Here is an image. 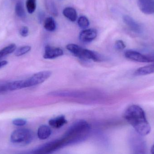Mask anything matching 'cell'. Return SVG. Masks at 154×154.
<instances>
[{
  "mask_svg": "<svg viewBox=\"0 0 154 154\" xmlns=\"http://www.w3.org/2000/svg\"><path fill=\"white\" fill-rule=\"evenodd\" d=\"M64 51L59 48L47 46L45 47L43 58L46 59H53L63 56Z\"/></svg>",
  "mask_w": 154,
  "mask_h": 154,
  "instance_id": "8",
  "label": "cell"
},
{
  "mask_svg": "<svg viewBox=\"0 0 154 154\" xmlns=\"http://www.w3.org/2000/svg\"><path fill=\"white\" fill-rule=\"evenodd\" d=\"M16 46L15 44H11L0 50V60L7 55L11 54L16 50Z\"/></svg>",
  "mask_w": 154,
  "mask_h": 154,
  "instance_id": "17",
  "label": "cell"
},
{
  "mask_svg": "<svg viewBox=\"0 0 154 154\" xmlns=\"http://www.w3.org/2000/svg\"><path fill=\"white\" fill-rule=\"evenodd\" d=\"M8 61H6V60H3V61H0V69L5 66L8 64Z\"/></svg>",
  "mask_w": 154,
  "mask_h": 154,
  "instance_id": "26",
  "label": "cell"
},
{
  "mask_svg": "<svg viewBox=\"0 0 154 154\" xmlns=\"http://www.w3.org/2000/svg\"><path fill=\"white\" fill-rule=\"evenodd\" d=\"M34 138L33 132L27 128H19L13 131L11 136L12 143L18 146H25L30 143Z\"/></svg>",
  "mask_w": 154,
  "mask_h": 154,
  "instance_id": "4",
  "label": "cell"
},
{
  "mask_svg": "<svg viewBox=\"0 0 154 154\" xmlns=\"http://www.w3.org/2000/svg\"><path fill=\"white\" fill-rule=\"evenodd\" d=\"M151 153L154 154V144L153 146H152V149H151Z\"/></svg>",
  "mask_w": 154,
  "mask_h": 154,
  "instance_id": "27",
  "label": "cell"
},
{
  "mask_svg": "<svg viewBox=\"0 0 154 154\" xmlns=\"http://www.w3.org/2000/svg\"><path fill=\"white\" fill-rule=\"evenodd\" d=\"M137 4L143 13L148 14L154 13V0H138Z\"/></svg>",
  "mask_w": 154,
  "mask_h": 154,
  "instance_id": "10",
  "label": "cell"
},
{
  "mask_svg": "<svg viewBox=\"0 0 154 154\" xmlns=\"http://www.w3.org/2000/svg\"><path fill=\"white\" fill-rule=\"evenodd\" d=\"M64 146V143L60 138L48 142L27 154H51Z\"/></svg>",
  "mask_w": 154,
  "mask_h": 154,
  "instance_id": "5",
  "label": "cell"
},
{
  "mask_svg": "<svg viewBox=\"0 0 154 154\" xmlns=\"http://www.w3.org/2000/svg\"><path fill=\"white\" fill-rule=\"evenodd\" d=\"M124 118L134 128L135 131L142 136L147 135L151 131V127L143 109L137 105L128 107L124 113Z\"/></svg>",
  "mask_w": 154,
  "mask_h": 154,
  "instance_id": "1",
  "label": "cell"
},
{
  "mask_svg": "<svg viewBox=\"0 0 154 154\" xmlns=\"http://www.w3.org/2000/svg\"><path fill=\"white\" fill-rule=\"evenodd\" d=\"M44 27L48 31H55L56 29V24L54 19L51 17L46 18L44 21Z\"/></svg>",
  "mask_w": 154,
  "mask_h": 154,
  "instance_id": "18",
  "label": "cell"
},
{
  "mask_svg": "<svg viewBox=\"0 0 154 154\" xmlns=\"http://www.w3.org/2000/svg\"><path fill=\"white\" fill-rule=\"evenodd\" d=\"M52 73L50 71H43L38 72L25 80H23V87L29 88L43 83L50 78Z\"/></svg>",
  "mask_w": 154,
  "mask_h": 154,
  "instance_id": "6",
  "label": "cell"
},
{
  "mask_svg": "<svg viewBox=\"0 0 154 154\" xmlns=\"http://www.w3.org/2000/svg\"><path fill=\"white\" fill-rule=\"evenodd\" d=\"M31 49V47L29 46H23L16 49L14 51V55L16 57H20L28 53Z\"/></svg>",
  "mask_w": 154,
  "mask_h": 154,
  "instance_id": "20",
  "label": "cell"
},
{
  "mask_svg": "<svg viewBox=\"0 0 154 154\" xmlns=\"http://www.w3.org/2000/svg\"><path fill=\"white\" fill-rule=\"evenodd\" d=\"M51 134V129L48 126L42 125L38 129V136L41 140H45L48 138Z\"/></svg>",
  "mask_w": 154,
  "mask_h": 154,
  "instance_id": "14",
  "label": "cell"
},
{
  "mask_svg": "<svg viewBox=\"0 0 154 154\" xmlns=\"http://www.w3.org/2000/svg\"><path fill=\"white\" fill-rule=\"evenodd\" d=\"M29 33V30L28 27L26 26H23L20 29V33L21 36L23 37H26L28 36Z\"/></svg>",
  "mask_w": 154,
  "mask_h": 154,
  "instance_id": "25",
  "label": "cell"
},
{
  "mask_svg": "<svg viewBox=\"0 0 154 154\" xmlns=\"http://www.w3.org/2000/svg\"><path fill=\"white\" fill-rule=\"evenodd\" d=\"M67 123V121L65 116L63 115L51 119L49 121V124L50 125L56 128H60Z\"/></svg>",
  "mask_w": 154,
  "mask_h": 154,
  "instance_id": "13",
  "label": "cell"
},
{
  "mask_svg": "<svg viewBox=\"0 0 154 154\" xmlns=\"http://www.w3.org/2000/svg\"><path fill=\"white\" fill-rule=\"evenodd\" d=\"M125 57L128 59L136 62L142 63L154 62V57L143 55L137 51L133 50L127 51L125 52Z\"/></svg>",
  "mask_w": 154,
  "mask_h": 154,
  "instance_id": "7",
  "label": "cell"
},
{
  "mask_svg": "<svg viewBox=\"0 0 154 154\" xmlns=\"http://www.w3.org/2000/svg\"><path fill=\"white\" fill-rule=\"evenodd\" d=\"M115 47L118 50L122 51L126 48V45L123 41H117L115 43Z\"/></svg>",
  "mask_w": 154,
  "mask_h": 154,
  "instance_id": "24",
  "label": "cell"
},
{
  "mask_svg": "<svg viewBox=\"0 0 154 154\" xmlns=\"http://www.w3.org/2000/svg\"><path fill=\"white\" fill-rule=\"evenodd\" d=\"M15 11L18 17L21 18H24L25 17L26 14H25V10L23 8L22 2L21 1H19L16 3L15 7Z\"/></svg>",
  "mask_w": 154,
  "mask_h": 154,
  "instance_id": "19",
  "label": "cell"
},
{
  "mask_svg": "<svg viewBox=\"0 0 154 154\" xmlns=\"http://www.w3.org/2000/svg\"><path fill=\"white\" fill-rule=\"evenodd\" d=\"M78 23L79 26L82 29H86L89 25L90 23L88 19L86 16H82L78 19Z\"/></svg>",
  "mask_w": 154,
  "mask_h": 154,
  "instance_id": "22",
  "label": "cell"
},
{
  "mask_svg": "<svg viewBox=\"0 0 154 154\" xmlns=\"http://www.w3.org/2000/svg\"><path fill=\"white\" fill-rule=\"evenodd\" d=\"M23 88V80L9 82L0 87V92L13 91Z\"/></svg>",
  "mask_w": 154,
  "mask_h": 154,
  "instance_id": "11",
  "label": "cell"
},
{
  "mask_svg": "<svg viewBox=\"0 0 154 154\" xmlns=\"http://www.w3.org/2000/svg\"><path fill=\"white\" fill-rule=\"evenodd\" d=\"M123 19L125 23L134 32L138 33L142 32V29L140 25L132 17L125 15L123 16Z\"/></svg>",
  "mask_w": 154,
  "mask_h": 154,
  "instance_id": "12",
  "label": "cell"
},
{
  "mask_svg": "<svg viewBox=\"0 0 154 154\" xmlns=\"http://www.w3.org/2000/svg\"><path fill=\"white\" fill-rule=\"evenodd\" d=\"M13 124L17 126H23L27 124V121L23 119H16L12 121Z\"/></svg>",
  "mask_w": 154,
  "mask_h": 154,
  "instance_id": "23",
  "label": "cell"
},
{
  "mask_svg": "<svg viewBox=\"0 0 154 154\" xmlns=\"http://www.w3.org/2000/svg\"><path fill=\"white\" fill-rule=\"evenodd\" d=\"M64 16L72 22H75L77 19L76 11L72 7H66L63 10Z\"/></svg>",
  "mask_w": 154,
  "mask_h": 154,
  "instance_id": "16",
  "label": "cell"
},
{
  "mask_svg": "<svg viewBox=\"0 0 154 154\" xmlns=\"http://www.w3.org/2000/svg\"><path fill=\"white\" fill-rule=\"evenodd\" d=\"M152 73H154V63L148 66L139 68L136 70L134 75L136 76H143Z\"/></svg>",
  "mask_w": 154,
  "mask_h": 154,
  "instance_id": "15",
  "label": "cell"
},
{
  "mask_svg": "<svg viewBox=\"0 0 154 154\" xmlns=\"http://www.w3.org/2000/svg\"><path fill=\"white\" fill-rule=\"evenodd\" d=\"M66 48L74 56L83 60H91L94 61L100 62L105 60L103 56L95 51L83 48L75 44H69L67 45Z\"/></svg>",
  "mask_w": 154,
  "mask_h": 154,
  "instance_id": "3",
  "label": "cell"
},
{
  "mask_svg": "<svg viewBox=\"0 0 154 154\" xmlns=\"http://www.w3.org/2000/svg\"><path fill=\"white\" fill-rule=\"evenodd\" d=\"M97 35V32L95 29H85L80 33V40L83 43H88L94 40Z\"/></svg>",
  "mask_w": 154,
  "mask_h": 154,
  "instance_id": "9",
  "label": "cell"
},
{
  "mask_svg": "<svg viewBox=\"0 0 154 154\" xmlns=\"http://www.w3.org/2000/svg\"><path fill=\"white\" fill-rule=\"evenodd\" d=\"M36 0H27L26 2L27 11L29 14H32L36 9Z\"/></svg>",
  "mask_w": 154,
  "mask_h": 154,
  "instance_id": "21",
  "label": "cell"
},
{
  "mask_svg": "<svg viewBox=\"0 0 154 154\" xmlns=\"http://www.w3.org/2000/svg\"><path fill=\"white\" fill-rule=\"evenodd\" d=\"M91 127L84 120L75 122L61 138L65 146L79 143L86 140L89 135Z\"/></svg>",
  "mask_w": 154,
  "mask_h": 154,
  "instance_id": "2",
  "label": "cell"
}]
</instances>
